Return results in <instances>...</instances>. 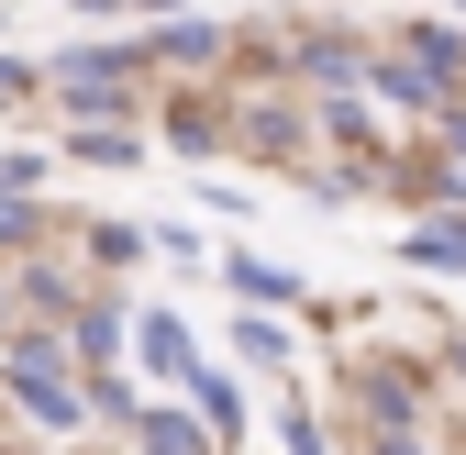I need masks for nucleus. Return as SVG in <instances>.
Instances as JSON below:
<instances>
[{
	"label": "nucleus",
	"mask_w": 466,
	"mask_h": 455,
	"mask_svg": "<svg viewBox=\"0 0 466 455\" xmlns=\"http://www.w3.org/2000/svg\"><path fill=\"white\" fill-rule=\"evenodd\" d=\"M0 400H12L34 433H89V400H78V367H67V333L56 322H12L0 333Z\"/></svg>",
	"instance_id": "obj_1"
},
{
	"label": "nucleus",
	"mask_w": 466,
	"mask_h": 455,
	"mask_svg": "<svg viewBox=\"0 0 466 455\" xmlns=\"http://www.w3.org/2000/svg\"><path fill=\"white\" fill-rule=\"evenodd\" d=\"M145 45H67V56H45V100H67L78 123H123V111L145 100Z\"/></svg>",
	"instance_id": "obj_2"
},
{
	"label": "nucleus",
	"mask_w": 466,
	"mask_h": 455,
	"mask_svg": "<svg viewBox=\"0 0 466 455\" xmlns=\"http://www.w3.org/2000/svg\"><path fill=\"white\" fill-rule=\"evenodd\" d=\"M344 400H356L367 433H389V422H433V378H422L411 356H356V367H344Z\"/></svg>",
	"instance_id": "obj_3"
},
{
	"label": "nucleus",
	"mask_w": 466,
	"mask_h": 455,
	"mask_svg": "<svg viewBox=\"0 0 466 455\" xmlns=\"http://www.w3.org/2000/svg\"><path fill=\"white\" fill-rule=\"evenodd\" d=\"M123 367H134V378H156V389H178V378L200 367V333H189L178 311H134V345H123Z\"/></svg>",
	"instance_id": "obj_4"
},
{
	"label": "nucleus",
	"mask_w": 466,
	"mask_h": 455,
	"mask_svg": "<svg viewBox=\"0 0 466 455\" xmlns=\"http://www.w3.org/2000/svg\"><path fill=\"white\" fill-rule=\"evenodd\" d=\"M289 78H300V89H367V45L356 34H300V45H289Z\"/></svg>",
	"instance_id": "obj_5"
},
{
	"label": "nucleus",
	"mask_w": 466,
	"mask_h": 455,
	"mask_svg": "<svg viewBox=\"0 0 466 455\" xmlns=\"http://www.w3.org/2000/svg\"><path fill=\"white\" fill-rule=\"evenodd\" d=\"M367 89H378V100H400V111H422V123H433L444 100H466L455 78H433L422 56H400V45H389V56H367Z\"/></svg>",
	"instance_id": "obj_6"
},
{
	"label": "nucleus",
	"mask_w": 466,
	"mask_h": 455,
	"mask_svg": "<svg viewBox=\"0 0 466 455\" xmlns=\"http://www.w3.org/2000/svg\"><path fill=\"white\" fill-rule=\"evenodd\" d=\"M123 433H134V455H222V444H211V422H200L189 400H145Z\"/></svg>",
	"instance_id": "obj_7"
},
{
	"label": "nucleus",
	"mask_w": 466,
	"mask_h": 455,
	"mask_svg": "<svg viewBox=\"0 0 466 455\" xmlns=\"http://www.w3.org/2000/svg\"><path fill=\"white\" fill-rule=\"evenodd\" d=\"M400 267H422V278H466V200L433 211V222H411V234H400Z\"/></svg>",
	"instance_id": "obj_8"
},
{
	"label": "nucleus",
	"mask_w": 466,
	"mask_h": 455,
	"mask_svg": "<svg viewBox=\"0 0 466 455\" xmlns=\"http://www.w3.org/2000/svg\"><path fill=\"white\" fill-rule=\"evenodd\" d=\"M211 56H222V23H200V12H156L145 67H211Z\"/></svg>",
	"instance_id": "obj_9"
},
{
	"label": "nucleus",
	"mask_w": 466,
	"mask_h": 455,
	"mask_svg": "<svg viewBox=\"0 0 466 455\" xmlns=\"http://www.w3.org/2000/svg\"><path fill=\"white\" fill-rule=\"evenodd\" d=\"M178 400H189V411L211 422V444H245V389H233V378H222L211 356H200V367L178 378Z\"/></svg>",
	"instance_id": "obj_10"
},
{
	"label": "nucleus",
	"mask_w": 466,
	"mask_h": 455,
	"mask_svg": "<svg viewBox=\"0 0 466 455\" xmlns=\"http://www.w3.org/2000/svg\"><path fill=\"white\" fill-rule=\"evenodd\" d=\"M78 256L111 278V267H145V256H156V234H145V222H123V211H100V222H78Z\"/></svg>",
	"instance_id": "obj_11"
},
{
	"label": "nucleus",
	"mask_w": 466,
	"mask_h": 455,
	"mask_svg": "<svg viewBox=\"0 0 466 455\" xmlns=\"http://www.w3.org/2000/svg\"><path fill=\"white\" fill-rule=\"evenodd\" d=\"M222 278H233L245 311H289V300H300V267H267V256H222Z\"/></svg>",
	"instance_id": "obj_12"
},
{
	"label": "nucleus",
	"mask_w": 466,
	"mask_h": 455,
	"mask_svg": "<svg viewBox=\"0 0 466 455\" xmlns=\"http://www.w3.org/2000/svg\"><path fill=\"white\" fill-rule=\"evenodd\" d=\"M78 400H89V422L123 433V422L145 411V389H134V367H78Z\"/></svg>",
	"instance_id": "obj_13"
},
{
	"label": "nucleus",
	"mask_w": 466,
	"mask_h": 455,
	"mask_svg": "<svg viewBox=\"0 0 466 455\" xmlns=\"http://www.w3.org/2000/svg\"><path fill=\"white\" fill-rule=\"evenodd\" d=\"M34 245H56L45 189H0V256H34Z\"/></svg>",
	"instance_id": "obj_14"
},
{
	"label": "nucleus",
	"mask_w": 466,
	"mask_h": 455,
	"mask_svg": "<svg viewBox=\"0 0 466 455\" xmlns=\"http://www.w3.org/2000/svg\"><path fill=\"white\" fill-rule=\"evenodd\" d=\"M400 56H422L433 78H455V89H466V34H455V23H400Z\"/></svg>",
	"instance_id": "obj_15"
},
{
	"label": "nucleus",
	"mask_w": 466,
	"mask_h": 455,
	"mask_svg": "<svg viewBox=\"0 0 466 455\" xmlns=\"http://www.w3.org/2000/svg\"><path fill=\"white\" fill-rule=\"evenodd\" d=\"M322 134H333V145H356L367 167H389V145H378V111H356L344 89H322Z\"/></svg>",
	"instance_id": "obj_16"
},
{
	"label": "nucleus",
	"mask_w": 466,
	"mask_h": 455,
	"mask_svg": "<svg viewBox=\"0 0 466 455\" xmlns=\"http://www.w3.org/2000/svg\"><path fill=\"white\" fill-rule=\"evenodd\" d=\"M67 156H89V167H134V156H145V134H134V123H78V134H67Z\"/></svg>",
	"instance_id": "obj_17"
},
{
	"label": "nucleus",
	"mask_w": 466,
	"mask_h": 455,
	"mask_svg": "<svg viewBox=\"0 0 466 455\" xmlns=\"http://www.w3.org/2000/svg\"><path fill=\"white\" fill-rule=\"evenodd\" d=\"M233 356H245L256 378H278V367H289V333H278L267 311H245V322H233Z\"/></svg>",
	"instance_id": "obj_18"
},
{
	"label": "nucleus",
	"mask_w": 466,
	"mask_h": 455,
	"mask_svg": "<svg viewBox=\"0 0 466 455\" xmlns=\"http://www.w3.org/2000/svg\"><path fill=\"white\" fill-rule=\"evenodd\" d=\"M167 134H178V145H222L233 123H222V100H178V111H167Z\"/></svg>",
	"instance_id": "obj_19"
},
{
	"label": "nucleus",
	"mask_w": 466,
	"mask_h": 455,
	"mask_svg": "<svg viewBox=\"0 0 466 455\" xmlns=\"http://www.w3.org/2000/svg\"><path fill=\"white\" fill-rule=\"evenodd\" d=\"M145 234H156V256H167V267H211V245L189 234V222H145Z\"/></svg>",
	"instance_id": "obj_20"
},
{
	"label": "nucleus",
	"mask_w": 466,
	"mask_h": 455,
	"mask_svg": "<svg viewBox=\"0 0 466 455\" xmlns=\"http://www.w3.org/2000/svg\"><path fill=\"white\" fill-rule=\"evenodd\" d=\"M45 178H56V167H45L34 145H0V189H45Z\"/></svg>",
	"instance_id": "obj_21"
},
{
	"label": "nucleus",
	"mask_w": 466,
	"mask_h": 455,
	"mask_svg": "<svg viewBox=\"0 0 466 455\" xmlns=\"http://www.w3.org/2000/svg\"><path fill=\"white\" fill-rule=\"evenodd\" d=\"M278 444H289V455H333V444H322V422H311L300 400H289V411H278Z\"/></svg>",
	"instance_id": "obj_22"
},
{
	"label": "nucleus",
	"mask_w": 466,
	"mask_h": 455,
	"mask_svg": "<svg viewBox=\"0 0 466 455\" xmlns=\"http://www.w3.org/2000/svg\"><path fill=\"white\" fill-rule=\"evenodd\" d=\"M367 455H433V422H389V433H367Z\"/></svg>",
	"instance_id": "obj_23"
},
{
	"label": "nucleus",
	"mask_w": 466,
	"mask_h": 455,
	"mask_svg": "<svg viewBox=\"0 0 466 455\" xmlns=\"http://www.w3.org/2000/svg\"><path fill=\"white\" fill-rule=\"evenodd\" d=\"M245 145H300V111H245Z\"/></svg>",
	"instance_id": "obj_24"
},
{
	"label": "nucleus",
	"mask_w": 466,
	"mask_h": 455,
	"mask_svg": "<svg viewBox=\"0 0 466 455\" xmlns=\"http://www.w3.org/2000/svg\"><path fill=\"white\" fill-rule=\"evenodd\" d=\"M45 89V67H34V56H0V111H12V100H34Z\"/></svg>",
	"instance_id": "obj_25"
},
{
	"label": "nucleus",
	"mask_w": 466,
	"mask_h": 455,
	"mask_svg": "<svg viewBox=\"0 0 466 455\" xmlns=\"http://www.w3.org/2000/svg\"><path fill=\"white\" fill-rule=\"evenodd\" d=\"M433 145H444V156L466 167V100H444V111H433Z\"/></svg>",
	"instance_id": "obj_26"
},
{
	"label": "nucleus",
	"mask_w": 466,
	"mask_h": 455,
	"mask_svg": "<svg viewBox=\"0 0 466 455\" xmlns=\"http://www.w3.org/2000/svg\"><path fill=\"white\" fill-rule=\"evenodd\" d=\"M0 333H12V267H0Z\"/></svg>",
	"instance_id": "obj_27"
},
{
	"label": "nucleus",
	"mask_w": 466,
	"mask_h": 455,
	"mask_svg": "<svg viewBox=\"0 0 466 455\" xmlns=\"http://www.w3.org/2000/svg\"><path fill=\"white\" fill-rule=\"evenodd\" d=\"M134 12H189V0H134Z\"/></svg>",
	"instance_id": "obj_28"
},
{
	"label": "nucleus",
	"mask_w": 466,
	"mask_h": 455,
	"mask_svg": "<svg viewBox=\"0 0 466 455\" xmlns=\"http://www.w3.org/2000/svg\"><path fill=\"white\" fill-rule=\"evenodd\" d=\"M455 12H466V0H455Z\"/></svg>",
	"instance_id": "obj_29"
}]
</instances>
